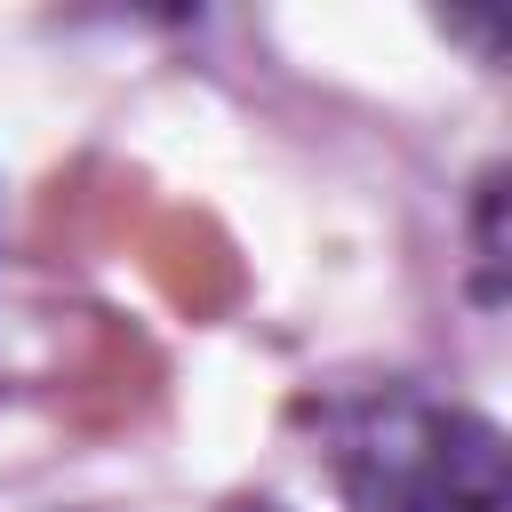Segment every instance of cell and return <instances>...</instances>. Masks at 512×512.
I'll use <instances>...</instances> for the list:
<instances>
[{
  "mask_svg": "<svg viewBox=\"0 0 512 512\" xmlns=\"http://www.w3.org/2000/svg\"><path fill=\"white\" fill-rule=\"evenodd\" d=\"M224 512H280V504H272V496H232Z\"/></svg>",
  "mask_w": 512,
  "mask_h": 512,
  "instance_id": "3957f363",
  "label": "cell"
},
{
  "mask_svg": "<svg viewBox=\"0 0 512 512\" xmlns=\"http://www.w3.org/2000/svg\"><path fill=\"white\" fill-rule=\"evenodd\" d=\"M496 208H504V168L480 176V272H488V304H496V272H504V232H496Z\"/></svg>",
  "mask_w": 512,
  "mask_h": 512,
  "instance_id": "7a4b0ae2",
  "label": "cell"
},
{
  "mask_svg": "<svg viewBox=\"0 0 512 512\" xmlns=\"http://www.w3.org/2000/svg\"><path fill=\"white\" fill-rule=\"evenodd\" d=\"M320 448L344 512H512V440L480 408L384 384L328 400Z\"/></svg>",
  "mask_w": 512,
  "mask_h": 512,
  "instance_id": "6da1fadb",
  "label": "cell"
}]
</instances>
